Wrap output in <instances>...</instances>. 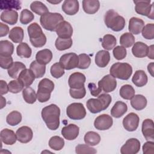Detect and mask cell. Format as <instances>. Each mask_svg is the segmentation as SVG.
Listing matches in <instances>:
<instances>
[{
  "instance_id": "cell-1",
  "label": "cell",
  "mask_w": 154,
  "mask_h": 154,
  "mask_svg": "<svg viewBox=\"0 0 154 154\" xmlns=\"http://www.w3.org/2000/svg\"><path fill=\"white\" fill-rule=\"evenodd\" d=\"M42 117L47 127L52 131L57 129L60 126V109L55 104H51L42 110Z\"/></svg>"
},
{
  "instance_id": "cell-2",
  "label": "cell",
  "mask_w": 154,
  "mask_h": 154,
  "mask_svg": "<svg viewBox=\"0 0 154 154\" xmlns=\"http://www.w3.org/2000/svg\"><path fill=\"white\" fill-rule=\"evenodd\" d=\"M104 22L108 28L116 32L122 31L125 26L124 17L112 9L106 12L104 16Z\"/></svg>"
},
{
  "instance_id": "cell-3",
  "label": "cell",
  "mask_w": 154,
  "mask_h": 154,
  "mask_svg": "<svg viewBox=\"0 0 154 154\" xmlns=\"http://www.w3.org/2000/svg\"><path fill=\"white\" fill-rule=\"evenodd\" d=\"M27 31L30 42L34 47L41 48L46 44V37L37 23L30 24L27 28Z\"/></svg>"
},
{
  "instance_id": "cell-4",
  "label": "cell",
  "mask_w": 154,
  "mask_h": 154,
  "mask_svg": "<svg viewBox=\"0 0 154 154\" xmlns=\"http://www.w3.org/2000/svg\"><path fill=\"white\" fill-rule=\"evenodd\" d=\"M64 20L63 16L58 13H47L40 18L42 27L49 31H55L58 25Z\"/></svg>"
},
{
  "instance_id": "cell-5",
  "label": "cell",
  "mask_w": 154,
  "mask_h": 154,
  "mask_svg": "<svg viewBox=\"0 0 154 154\" xmlns=\"http://www.w3.org/2000/svg\"><path fill=\"white\" fill-rule=\"evenodd\" d=\"M109 73L115 78L122 80H128L132 73V66L127 63H116L113 64L110 69Z\"/></svg>"
},
{
  "instance_id": "cell-6",
  "label": "cell",
  "mask_w": 154,
  "mask_h": 154,
  "mask_svg": "<svg viewBox=\"0 0 154 154\" xmlns=\"http://www.w3.org/2000/svg\"><path fill=\"white\" fill-rule=\"evenodd\" d=\"M54 89V83L48 78L42 79L38 85L37 98L41 102L48 101L51 97V94Z\"/></svg>"
},
{
  "instance_id": "cell-7",
  "label": "cell",
  "mask_w": 154,
  "mask_h": 154,
  "mask_svg": "<svg viewBox=\"0 0 154 154\" xmlns=\"http://www.w3.org/2000/svg\"><path fill=\"white\" fill-rule=\"evenodd\" d=\"M150 0L134 1V2L135 4V10L136 13L142 16H147L153 20L154 19V2L150 4Z\"/></svg>"
},
{
  "instance_id": "cell-8",
  "label": "cell",
  "mask_w": 154,
  "mask_h": 154,
  "mask_svg": "<svg viewBox=\"0 0 154 154\" xmlns=\"http://www.w3.org/2000/svg\"><path fill=\"white\" fill-rule=\"evenodd\" d=\"M67 116L72 120L83 119L86 116V110L81 103H72L66 108Z\"/></svg>"
},
{
  "instance_id": "cell-9",
  "label": "cell",
  "mask_w": 154,
  "mask_h": 154,
  "mask_svg": "<svg viewBox=\"0 0 154 154\" xmlns=\"http://www.w3.org/2000/svg\"><path fill=\"white\" fill-rule=\"evenodd\" d=\"M78 55L75 53L70 52L63 55L60 58L59 63L64 69L71 70L78 67Z\"/></svg>"
},
{
  "instance_id": "cell-10",
  "label": "cell",
  "mask_w": 154,
  "mask_h": 154,
  "mask_svg": "<svg viewBox=\"0 0 154 154\" xmlns=\"http://www.w3.org/2000/svg\"><path fill=\"white\" fill-rule=\"evenodd\" d=\"M98 87L106 93L112 92L117 87V81L110 74L106 75L98 82Z\"/></svg>"
},
{
  "instance_id": "cell-11",
  "label": "cell",
  "mask_w": 154,
  "mask_h": 154,
  "mask_svg": "<svg viewBox=\"0 0 154 154\" xmlns=\"http://www.w3.org/2000/svg\"><path fill=\"white\" fill-rule=\"evenodd\" d=\"M113 124L112 118L108 114H103L97 117L94 122V128L99 131L109 129Z\"/></svg>"
},
{
  "instance_id": "cell-12",
  "label": "cell",
  "mask_w": 154,
  "mask_h": 154,
  "mask_svg": "<svg viewBox=\"0 0 154 154\" xmlns=\"http://www.w3.org/2000/svg\"><path fill=\"white\" fill-rule=\"evenodd\" d=\"M139 121L140 119L138 116L134 112H131L124 117L123 120V126L127 131L133 132L138 128Z\"/></svg>"
},
{
  "instance_id": "cell-13",
  "label": "cell",
  "mask_w": 154,
  "mask_h": 154,
  "mask_svg": "<svg viewBox=\"0 0 154 154\" xmlns=\"http://www.w3.org/2000/svg\"><path fill=\"white\" fill-rule=\"evenodd\" d=\"M140 149V142L135 138L128 139L120 149L122 154H136Z\"/></svg>"
},
{
  "instance_id": "cell-14",
  "label": "cell",
  "mask_w": 154,
  "mask_h": 154,
  "mask_svg": "<svg viewBox=\"0 0 154 154\" xmlns=\"http://www.w3.org/2000/svg\"><path fill=\"white\" fill-rule=\"evenodd\" d=\"M86 78L85 75L80 72H74L69 78L68 84L70 88H81L84 87Z\"/></svg>"
},
{
  "instance_id": "cell-15",
  "label": "cell",
  "mask_w": 154,
  "mask_h": 154,
  "mask_svg": "<svg viewBox=\"0 0 154 154\" xmlns=\"http://www.w3.org/2000/svg\"><path fill=\"white\" fill-rule=\"evenodd\" d=\"M55 32L58 37L61 38H71L73 34V28L69 22L63 20L58 25Z\"/></svg>"
},
{
  "instance_id": "cell-16",
  "label": "cell",
  "mask_w": 154,
  "mask_h": 154,
  "mask_svg": "<svg viewBox=\"0 0 154 154\" xmlns=\"http://www.w3.org/2000/svg\"><path fill=\"white\" fill-rule=\"evenodd\" d=\"M17 140L22 143H27L32 138L33 132L32 129L26 126H23L17 129L16 132Z\"/></svg>"
},
{
  "instance_id": "cell-17",
  "label": "cell",
  "mask_w": 154,
  "mask_h": 154,
  "mask_svg": "<svg viewBox=\"0 0 154 154\" xmlns=\"http://www.w3.org/2000/svg\"><path fill=\"white\" fill-rule=\"evenodd\" d=\"M79 132V127L75 124H69L61 129V134L67 140H73L76 139Z\"/></svg>"
},
{
  "instance_id": "cell-18",
  "label": "cell",
  "mask_w": 154,
  "mask_h": 154,
  "mask_svg": "<svg viewBox=\"0 0 154 154\" xmlns=\"http://www.w3.org/2000/svg\"><path fill=\"white\" fill-rule=\"evenodd\" d=\"M153 122L152 119H146L142 123L141 131L145 139L148 141H153L154 140V128Z\"/></svg>"
},
{
  "instance_id": "cell-19",
  "label": "cell",
  "mask_w": 154,
  "mask_h": 154,
  "mask_svg": "<svg viewBox=\"0 0 154 154\" xmlns=\"http://www.w3.org/2000/svg\"><path fill=\"white\" fill-rule=\"evenodd\" d=\"M86 106L88 111H90V112L93 114L100 112V111L105 110L106 109L102 100L98 97L97 99H89L87 101Z\"/></svg>"
},
{
  "instance_id": "cell-20",
  "label": "cell",
  "mask_w": 154,
  "mask_h": 154,
  "mask_svg": "<svg viewBox=\"0 0 154 154\" xmlns=\"http://www.w3.org/2000/svg\"><path fill=\"white\" fill-rule=\"evenodd\" d=\"M61 8L66 14L69 16L75 15L79 11V2L77 0H65Z\"/></svg>"
},
{
  "instance_id": "cell-21",
  "label": "cell",
  "mask_w": 154,
  "mask_h": 154,
  "mask_svg": "<svg viewBox=\"0 0 154 154\" xmlns=\"http://www.w3.org/2000/svg\"><path fill=\"white\" fill-rule=\"evenodd\" d=\"M144 26V21L138 17H132L129 20L128 29L130 33L135 35L139 34Z\"/></svg>"
},
{
  "instance_id": "cell-22",
  "label": "cell",
  "mask_w": 154,
  "mask_h": 154,
  "mask_svg": "<svg viewBox=\"0 0 154 154\" xmlns=\"http://www.w3.org/2000/svg\"><path fill=\"white\" fill-rule=\"evenodd\" d=\"M96 64L101 68L105 67L110 61V54L106 50H100L98 51L95 56Z\"/></svg>"
},
{
  "instance_id": "cell-23",
  "label": "cell",
  "mask_w": 154,
  "mask_h": 154,
  "mask_svg": "<svg viewBox=\"0 0 154 154\" xmlns=\"http://www.w3.org/2000/svg\"><path fill=\"white\" fill-rule=\"evenodd\" d=\"M149 46L141 42H137L134 44L132 53L137 58H144L147 55Z\"/></svg>"
},
{
  "instance_id": "cell-24",
  "label": "cell",
  "mask_w": 154,
  "mask_h": 154,
  "mask_svg": "<svg viewBox=\"0 0 154 154\" xmlns=\"http://www.w3.org/2000/svg\"><path fill=\"white\" fill-rule=\"evenodd\" d=\"M1 141L6 145H13L16 140V135L13 130L5 128L1 131Z\"/></svg>"
},
{
  "instance_id": "cell-25",
  "label": "cell",
  "mask_w": 154,
  "mask_h": 154,
  "mask_svg": "<svg viewBox=\"0 0 154 154\" xmlns=\"http://www.w3.org/2000/svg\"><path fill=\"white\" fill-rule=\"evenodd\" d=\"M18 19V13L16 10H5L1 13V20L8 24L13 25L16 24Z\"/></svg>"
},
{
  "instance_id": "cell-26",
  "label": "cell",
  "mask_w": 154,
  "mask_h": 154,
  "mask_svg": "<svg viewBox=\"0 0 154 154\" xmlns=\"http://www.w3.org/2000/svg\"><path fill=\"white\" fill-rule=\"evenodd\" d=\"M100 2L97 0L82 1V8L85 13L90 14L96 13L99 9Z\"/></svg>"
},
{
  "instance_id": "cell-27",
  "label": "cell",
  "mask_w": 154,
  "mask_h": 154,
  "mask_svg": "<svg viewBox=\"0 0 154 154\" xmlns=\"http://www.w3.org/2000/svg\"><path fill=\"white\" fill-rule=\"evenodd\" d=\"M35 76L33 72L28 69L23 70L18 76V79L22 82L25 87H29L34 81L35 80Z\"/></svg>"
},
{
  "instance_id": "cell-28",
  "label": "cell",
  "mask_w": 154,
  "mask_h": 154,
  "mask_svg": "<svg viewBox=\"0 0 154 154\" xmlns=\"http://www.w3.org/2000/svg\"><path fill=\"white\" fill-rule=\"evenodd\" d=\"M128 111L127 105L122 101H117L111 109V115L115 118H120Z\"/></svg>"
},
{
  "instance_id": "cell-29",
  "label": "cell",
  "mask_w": 154,
  "mask_h": 154,
  "mask_svg": "<svg viewBox=\"0 0 154 154\" xmlns=\"http://www.w3.org/2000/svg\"><path fill=\"white\" fill-rule=\"evenodd\" d=\"M52 58V52L50 49H44L39 51L35 55L36 61L40 64L46 65L48 64Z\"/></svg>"
},
{
  "instance_id": "cell-30",
  "label": "cell",
  "mask_w": 154,
  "mask_h": 154,
  "mask_svg": "<svg viewBox=\"0 0 154 154\" xmlns=\"http://www.w3.org/2000/svg\"><path fill=\"white\" fill-rule=\"evenodd\" d=\"M148 78L146 73L143 70H137L132 78V81L137 87H142L147 83Z\"/></svg>"
},
{
  "instance_id": "cell-31",
  "label": "cell",
  "mask_w": 154,
  "mask_h": 154,
  "mask_svg": "<svg viewBox=\"0 0 154 154\" xmlns=\"http://www.w3.org/2000/svg\"><path fill=\"white\" fill-rule=\"evenodd\" d=\"M131 100L132 107L136 110H142L144 109L147 105V99L142 94L135 95Z\"/></svg>"
},
{
  "instance_id": "cell-32",
  "label": "cell",
  "mask_w": 154,
  "mask_h": 154,
  "mask_svg": "<svg viewBox=\"0 0 154 154\" xmlns=\"http://www.w3.org/2000/svg\"><path fill=\"white\" fill-rule=\"evenodd\" d=\"M8 37L14 43H22L24 37L23 29L20 26H15L10 31Z\"/></svg>"
},
{
  "instance_id": "cell-33",
  "label": "cell",
  "mask_w": 154,
  "mask_h": 154,
  "mask_svg": "<svg viewBox=\"0 0 154 154\" xmlns=\"http://www.w3.org/2000/svg\"><path fill=\"white\" fill-rule=\"evenodd\" d=\"M21 8V2L17 0H1L0 1L1 10H20Z\"/></svg>"
},
{
  "instance_id": "cell-34",
  "label": "cell",
  "mask_w": 154,
  "mask_h": 154,
  "mask_svg": "<svg viewBox=\"0 0 154 154\" xmlns=\"http://www.w3.org/2000/svg\"><path fill=\"white\" fill-rule=\"evenodd\" d=\"M26 69L25 65L19 61L14 62L12 66L8 69V74L13 79H17L20 72Z\"/></svg>"
},
{
  "instance_id": "cell-35",
  "label": "cell",
  "mask_w": 154,
  "mask_h": 154,
  "mask_svg": "<svg viewBox=\"0 0 154 154\" xmlns=\"http://www.w3.org/2000/svg\"><path fill=\"white\" fill-rule=\"evenodd\" d=\"M29 69L33 72L35 78H40L45 74L46 65L40 64L36 60H34L31 63Z\"/></svg>"
},
{
  "instance_id": "cell-36",
  "label": "cell",
  "mask_w": 154,
  "mask_h": 154,
  "mask_svg": "<svg viewBox=\"0 0 154 154\" xmlns=\"http://www.w3.org/2000/svg\"><path fill=\"white\" fill-rule=\"evenodd\" d=\"M84 142L86 144L91 146L98 144L100 141V137L99 134L94 131L87 132L84 137Z\"/></svg>"
},
{
  "instance_id": "cell-37",
  "label": "cell",
  "mask_w": 154,
  "mask_h": 154,
  "mask_svg": "<svg viewBox=\"0 0 154 154\" xmlns=\"http://www.w3.org/2000/svg\"><path fill=\"white\" fill-rule=\"evenodd\" d=\"M14 51L13 44L8 40H1L0 42V55L11 56Z\"/></svg>"
},
{
  "instance_id": "cell-38",
  "label": "cell",
  "mask_w": 154,
  "mask_h": 154,
  "mask_svg": "<svg viewBox=\"0 0 154 154\" xmlns=\"http://www.w3.org/2000/svg\"><path fill=\"white\" fill-rule=\"evenodd\" d=\"M16 53L20 58H28L31 56L32 50L26 43L22 42L17 46Z\"/></svg>"
},
{
  "instance_id": "cell-39",
  "label": "cell",
  "mask_w": 154,
  "mask_h": 154,
  "mask_svg": "<svg viewBox=\"0 0 154 154\" xmlns=\"http://www.w3.org/2000/svg\"><path fill=\"white\" fill-rule=\"evenodd\" d=\"M22 96L24 100L29 103H34L37 99V94L35 90L30 87H26L22 90Z\"/></svg>"
},
{
  "instance_id": "cell-40",
  "label": "cell",
  "mask_w": 154,
  "mask_h": 154,
  "mask_svg": "<svg viewBox=\"0 0 154 154\" xmlns=\"http://www.w3.org/2000/svg\"><path fill=\"white\" fill-rule=\"evenodd\" d=\"M117 44L116 38L111 34H106L102 38V46L106 51H109L116 46Z\"/></svg>"
},
{
  "instance_id": "cell-41",
  "label": "cell",
  "mask_w": 154,
  "mask_h": 154,
  "mask_svg": "<svg viewBox=\"0 0 154 154\" xmlns=\"http://www.w3.org/2000/svg\"><path fill=\"white\" fill-rule=\"evenodd\" d=\"M30 8L34 13L40 16L49 13L48 7L41 1H33L30 5Z\"/></svg>"
},
{
  "instance_id": "cell-42",
  "label": "cell",
  "mask_w": 154,
  "mask_h": 154,
  "mask_svg": "<svg viewBox=\"0 0 154 154\" xmlns=\"http://www.w3.org/2000/svg\"><path fill=\"white\" fill-rule=\"evenodd\" d=\"M135 90L129 84H125L121 87L119 91L120 96L124 99L131 100L135 96Z\"/></svg>"
},
{
  "instance_id": "cell-43",
  "label": "cell",
  "mask_w": 154,
  "mask_h": 154,
  "mask_svg": "<svg viewBox=\"0 0 154 154\" xmlns=\"http://www.w3.org/2000/svg\"><path fill=\"white\" fill-rule=\"evenodd\" d=\"M22 114L17 111H13L10 112L7 117L6 122L10 126H16L22 121Z\"/></svg>"
},
{
  "instance_id": "cell-44",
  "label": "cell",
  "mask_w": 154,
  "mask_h": 154,
  "mask_svg": "<svg viewBox=\"0 0 154 154\" xmlns=\"http://www.w3.org/2000/svg\"><path fill=\"white\" fill-rule=\"evenodd\" d=\"M73 44V41L71 38H61L58 37L55 42V46L58 51H64L69 49Z\"/></svg>"
},
{
  "instance_id": "cell-45",
  "label": "cell",
  "mask_w": 154,
  "mask_h": 154,
  "mask_svg": "<svg viewBox=\"0 0 154 154\" xmlns=\"http://www.w3.org/2000/svg\"><path fill=\"white\" fill-rule=\"evenodd\" d=\"M49 147L56 151L61 150L64 146V140L59 136H53L49 141Z\"/></svg>"
},
{
  "instance_id": "cell-46",
  "label": "cell",
  "mask_w": 154,
  "mask_h": 154,
  "mask_svg": "<svg viewBox=\"0 0 154 154\" xmlns=\"http://www.w3.org/2000/svg\"><path fill=\"white\" fill-rule=\"evenodd\" d=\"M120 43L124 48H130L135 43V37L130 32H125L120 37Z\"/></svg>"
},
{
  "instance_id": "cell-47",
  "label": "cell",
  "mask_w": 154,
  "mask_h": 154,
  "mask_svg": "<svg viewBox=\"0 0 154 154\" xmlns=\"http://www.w3.org/2000/svg\"><path fill=\"white\" fill-rule=\"evenodd\" d=\"M8 90L11 93H18L22 90H23V87H25L22 81L17 79L15 80H12L10 81L8 84Z\"/></svg>"
},
{
  "instance_id": "cell-48",
  "label": "cell",
  "mask_w": 154,
  "mask_h": 154,
  "mask_svg": "<svg viewBox=\"0 0 154 154\" xmlns=\"http://www.w3.org/2000/svg\"><path fill=\"white\" fill-rule=\"evenodd\" d=\"M50 72L51 75L55 78H61L65 73L64 69L60 63H55L52 65Z\"/></svg>"
},
{
  "instance_id": "cell-49",
  "label": "cell",
  "mask_w": 154,
  "mask_h": 154,
  "mask_svg": "<svg viewBox=\"0 0 154 154\" xmlns=\"http://www.w3.org/2000/svg\"><path fill=\"white\" fill-rule=\"evenodd\" d=\"M75 152L78 154H94L97 153V150L88 144H79L75 147Z\"/></svg>"
},
{
  "instance_id": "cell-50",
  "label": "cell",
  "mask_w": 154,
  "mask_h": 154,
  "mask_svg": "<svg viewBox=\"0 0 154 154\" xmlns=\"http://www.w3.org/2000/svg\"><path fill=\"white\" fill-rule=\"evenodd\" d=\"M79 61L78 68L80 69H87L91 64V58L88 55L86 54H81L78 55Z\"/></svg>"
},
{
  "instance_id": "cell-51",
  "label": "cell",
  "mask_w": 154,
  "mask_h": 154,
  "mask_svg": "<svg viewBox=\"0 0 154 154\" xmlns=\"http://www.w3.org/2000/svg\"><path fill=\"white\" fill-rule=\"evenodd\" d=\"M34 19L33 13L28 9L23 10L20 15V22L22 24L26 25L30 23Z\"/></svg>"
},
{
  "instance_id": "cell-52",
  "label": "cell",
  "mask_w": 154,
  "mask_h": 154,
  "mask_svg": "<svg viewBox=\"0 0 154 154\" xmlns=\"http://www.w3.org/2000/svg\"><path fill=\"white\" fill-rule=\"evenodd\" d=\"M143 37L147 40H153L154 38V24L147 23L143 28L142 31Z\"/></svg>"
},
{
  "instance_id": "cell-53",
  "label": "cell",
  "mask_w": 154,
  "mask_h": 154,
  "mask_svg": "<svg viewBox=\"0 0 154 154\" xmlns=\"http://www.w3.org/2000/svg\"><path fill=\"white\" fill-rule=\"evenodd\" d=\"M112 53L114 58L117 60H122L124 59L127 55L126 48L122 46H117L114 47Z\"/></svg>"
},
{
  "instance_id": "cell-54",
  "label": "cell",
  "mask_w": 154,
  "mask_h": 154,
  "mask_svg": "<svg viewBox=\"0 0 154 154\" xmlns=\"http://www.w3.org/2000/svg\"><path fill=\"white\" fill-rule=\"evenodd\" d=\"M70 95L72 98L74 99H82L84 98L86 94V90L85 87L81 88H70L69 90Z\"/></svg>"
},
{
  "instance_id": "cell-55",
  "label": "cell",
  "mask_w": 154,
  "mask_h": 154,
  "mask_svg": "<svg viewBox=\"0 0 154 154\" xmlns=\"http://www.w3.org/2000/svg\"><path fill=\"white\" fill-rule=\"evenodd\" d=\"M13 64V60L11 56L0 55V66L2 69H8Z\"/></svg>"
},
{
  "instance_id": "cell-56",
  "label": "cell",
  "mask_w": 154,
  "mask_h": 154,
  "mask_svg": "<svg viewBox=\"0 0 154 154\" xmlns=\"http://www.w3.org/2000/svg\"><path fill=\"white\" fill-rule=\"evenodd\" d=\"M143 152L144 154L154 153V143L153 141H147L143 146Z\"/></svg>"
},
{
  "instance_id": "cell-57",
  "label": "cell",
  "mask_w": 154,
  "mask_h": 154,
  "mask_svg": "<svg viewBox=\"0 0 154 154\" xmlns=\"http://www.w3.org/2000/svg\"><path fill=\"white\" fill-rule=\"evenodd\" d=\"M88 88L90 91V94L93 96H98L102 92V90L99 87H96V85L93 82H90L88 84Z\"/></svg>"
},
{
  "instance_id": "cell-58",
  "label": "cell",
  "mask_w": 154,
  "mask_h": 154,
  "mask_svg": "<svg viewBox=\"0 0 154 154\" xmlns=\"http://www.w3.org/2000/svg\"><path fill=\"white\" fill-rule=\"evenodd\" d=\"M98 98H99L100 99L102 100V101L103 102V103H104L105 107L106 108H108V107L109 106V105H110V103H111V100H112V98L111 96L106 93H103L101 94H99L97 96Z\"/></svg>"
},
{
  "instance_id": "cell-59",
  "label": "cell",
  "mask_w": 154,
  "mask_h": 154,
  "mask_svg": "<svg viewBox=\"0 0 154 154\" xmlns=\"http://www.w3.org/2000/svg\"><path fill=\"white\" fill-rule=\"evenodd\" d=\"M0 93L1 95H3L5 94H7L9 90H8V87L7 84V82L4 80L0 81Z\"/></svg>"
},
{
  "instance_id": "cell-60",
  "label": "cell",
  "mask_w": 154,
  "mask_h": 154,
  "mask_svg": "<svg viewBox=\"0 0 154 154\" xmlns=\"http://www.w3.org/2000/svg\"><path fill=\"white\" fill-rule=\"evenodd\" d=\"M9 32V28L6 24L3 23H0V37H4L7 35Z\"/></svg>"
},
{
  "instance_id": "cell-61",
  "label": "cell",
  "mask_w": 154,
  "mask_h": 154,
  "mask_svg": "<svg viewBox=\"0 0 154 154\" xmlns=\"http://www.w3.org/2000/svg\"><path fill=\"white\" fill-rule=\"evenodd\" d=\"M153 45H151L149 47V49H148V52H147V57L152 59V60H153L154 59V57H153Z\"/></svg>"
},
{
  "instance_id": "cell-62",
  "label": "cell",
  "mask_w": 154,
  "mask_h": 154,
  "mask_svg": "<svg viewBox=\"0 0 154 154\" xmlns=\"http://www.w3.org/2000/svg\"><path fill=\"white\" fill-rule=\"evenodd\" d=\"M153 67H154V64L153 62H151L149 63L147 66V70L150 73L152 76H153Z\"/></svg>"
},
{
  "instance_id": "cell-63",
  "label": "cell",
  "mask_w": 154,
  "mask_h": 154,
  "mask_svg": "<svg viewBox=\"0 0 154 154\" xmlns=\"http://www.w3.org/2000/svg\"><path fill=\"white\" fill-rule=\"evenodd\" d=\"M48 2H50L51 4H58V3H60L61 2V1H47Z\"/></svg>"
}]
</instances>
